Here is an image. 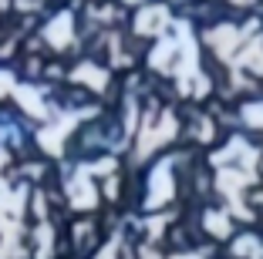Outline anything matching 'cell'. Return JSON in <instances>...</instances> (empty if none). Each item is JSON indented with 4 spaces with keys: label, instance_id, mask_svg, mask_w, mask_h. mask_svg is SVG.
<instances>
[{
    "label": "cell",
    "instance_id": "6da1fadb",
    "mask_svg": "<svg viewBox=\"0 0 263 259\" xmlns=\"http://www.w3.org/2000/svg\"><path fill=\"white\" fill-rule=\"evenodd\" d=\"M247 118H250L253 125H263V105H260V108H247Z\"/></svg>",
    "mask_w": 263,
    "mask_h": 259
}]
</instances>
